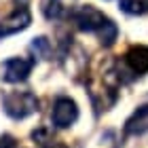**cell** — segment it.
Returning <instances> with one entry per match:
<instances>
[{
  "label": "cell",
  "instance_id": "obj_1",
  "mask_svg": "<svg viewBox=\"0 0 148 148\" xmlns=\"http://www.w3.org/2000/svg\"><path fill=\"white\" fill-rule=\"evenodd\" d=\"M2 108L11 119H25L38 110V97L32 91H11L2 97Z\"/></svg>",
  "mask_w": 148,
  "mask_h": 148
},
{
  "label": "cell",
  "instance_id": "obj_2",
  "mask_svg": "<svg viewBox=\"0 0 148 148\" xmlns=\"http://www.w3.org/2000/svg\"><path fill=\"white\" fill-rule=\"evenodd\" d=\"M74 23L78 25V30L83 32H99V28L108 21L102 11H97L93 4H83L74 11Z\"/></svg>",
  "mask_w": 148,
  "mask_h": 148
},
{
  "label": "cell",
  "instance_id": "obj_3",
  "mask_svg": "<svg viewBox=\"0 0 148 148\" xmlns=\"http://www.w3.org/2000/svg\"><path fill=\"white\" fill-rule=\"evenodd\" d=\"M53 125L59 127V129H68L70 125L76 123L78 119V106L74 99L70 97H57L55 104H53V112H51Z\"/></svg>",
  "mask_w": 148,
  "mask_h": 148
},
{
  "label": "cell",
  "instance_id": "obj_4",
  "mask_svg": "<svg viewBox=\"0 0 148 148\" xmlns=\"http://www.w3.org/2000/svg\"><path fill=\"white\" fill-rule=\"evenodd\" d=\"M32 66H34L32 59L11 57V59H6L2 64V68H0V78L6 80V83H23V80L30 76Z\"/></svg>",
  "mask_w": 148,
  "mask_h": 148
},
{
  "label": "cell",
  "instance_id": "obj_5",
  "mask_svg": "<svg viewBox=\"0 0 148 148\" xmlns=\"http://www.w3.org/2000/svg\"><path fill=\"white\" fill-rule=\"evenodd\" d=\"M30 23H32V15L28 11V6H19V9H15L9 17H4L2 21H0V38L17 34V32L25 30Z\"/></svg>",
  "mask_w": 148,
  "mask_h": 148
},
{
  "label": "cell",
  "instance_id": "obj_6",
  "mask_svg": "<svg viewBox=\"0 0 148 148\" xmlns=\"http://www.w3.org/2000/svg\"><path fill=\"white\" fill-rule=\"evenodd\" d=\"M125 64L136 74H146L148 72V47L146 45H136L125 53Z\"/></svg>",
  "mask_w": 148,
  "mask_h": 148
},
{
  "label": "cell",
  "instance_id": "obj_7",
  "mask_svg": "<svg viewBox=\"0 0 148 148\" xmlns=\"http://www.w3.org/2000/svg\"><path fill=\"white\" fill-rule=\"evenodd\" d=\"M148 131V104L140 108L125 121V133L127 136H144Z\"/></svg>",
  "mask_w": 148,
  "mask_h": 148
},
{
  "label": "cell",
  "instance_id": "obj_8",
  "mask_svg": "<svg viewBox=\"0 0 148 148\" xmlns=\"http://www.w3.org/2000/svg\"><path fill=\"white\" fill-rule=\"evenodd\" d=\"M121 9L129 15H146L148 0H121Z\"/></svg>",
  "mask_w": 148,
  "mask_h": 148
},
{
  "label": "cell",
  "instance_id": "obj_9",
  "mask_svg": "<svg viewBox=\"0 0 148 148\" xmlns=\"http://www.w3.org/2000/svg\"><path fill=\"white\" fill-rule=\"evenodd\" d=\"M97 34H99V40H102V45L110 47L114 40H116V36H119V28H116V23H114V21H110V19H108V21H106L102 28H99Z\"/></svg>",
  "mask_w": 148,
  "mask_h": 148
},
{
  "label": "cell",
  "instance_id": "obj_10",
  "mask_svg": "<svg viewBox=\"0 0 148 148\" xmlns=\"http://www.w3.org/2000/svg\"><path fill=\"white\" fill-rule=\"evenodd\" d=\"M30 49L34 51L38 57H49V53H51V45H49V40H47L45 36H40V38H34V40H32Z\"/></svg>",
  "mask_w": 148,
  "mask_h": 148
},
{
  "label": "cell",
  "instance_id": "obj_11",
  "mask_svg": "<svg viewBox=\"0 0 148 148\" xmlns=\"http://www.w3.org/2000/svg\"><path fill=\"white\" fill-rule=\"evenodd\" d=\"M0 148H17V140L4 133V136H0Z\"/></svg>",
  "mask_w": 148,
  "mask_h": 148
}]
</instances>
